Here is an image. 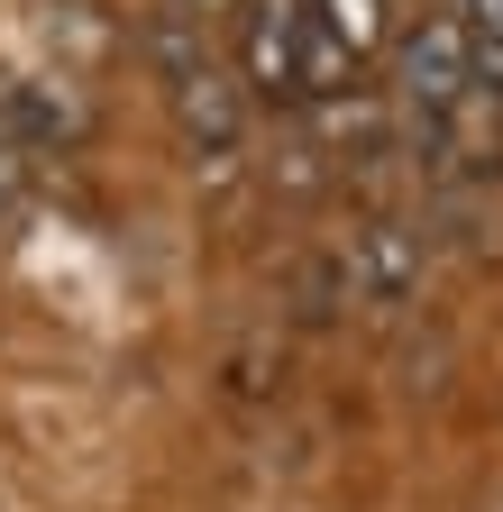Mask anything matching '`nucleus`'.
I'll use <instances>...</instances> for the list:
<instances>
[{
  "label": "nucleus",
  "mask_w": 503,
  "mask_h": 512,
  "mask_svg": "<svg viewBox=\"0 0 503 512\" xmlns=\"http://www.w3.org/2000/svg\"><path fill=\"white\" fill-rule=\"evenodd\" d=\"M238 74L266 101L321 110V101H339L357 83V55L321 28L311 0H238Z\"/></svg>",
  "instance_id": "f257e3e1"
},
{
  "label": "nucleus",
  "mask_w": 503,
  "mask_h": 512,
  "mask_svg": "<svg viewBox=\"0 0 503 512\" xmlns=\"http://www.w3.org/2000/svg\"><path fill=\"white\" fill-rule=\"evenodd\" d=\"M147 46H156V74H165V101H174V128H183V147H193V165H229L238 156V138H247V74H229V64L211 55V37H202V10H156V28H147Z\"/></svg>",
  "instance_id": "f03ea898"
},
{
  "label": "nucleus",
  "mask_w": 503,
  "mask_h": 512,
  "mask_svg": "<svg viewBox=\"0 0 503 512\" xmlns=\"http://www.w3.org/2000/svg\"><path fill=\"white\" fill-rule=\"evenodd\" d=\"M467 92H476V28H467L458 10H439V19H421V28L394 46V110L412 119V138L430 147L439 119H449Z\"/></svg>",
  "instance_id": "7ed1b4c3"
},
{
  "label": "nucleus",
  "mask_w": 503,
  "mask_h": 512,
  "mask_svg": "<svg viewBox=\"0 0 503 512\" xmlns=\"http://www.w3.org/2000/svg\"><path fill=\"white\" fill-rule=\"evenodd\" d=\"M412 275H421V247H412V229H394V220L357 229V256H348V293H357V302H394Z\"/></svg>",
  "instance_id": "20e7f679"
},
{
  "label": "nucleus",
  "mask_w": 503,
  "mask_h": 512,
  "mask_svg": "<svg viewBox=\"0 0 503 512\" xmlns=\"http://www.w3.org/2000/svg\"><path fill=\"white\" fill-rule=\"evenodd\" d=\"M311 10H321V28L348 55H375V46H385V0H311Z\"/></svg>",
  "instance_id": "39448f33"
},
{
  "label": "nucleus",
  "mask_w": 503,
  "mask_h": 512,
  "mask_svg": "<svg viewBox=\"0 0 503 512\" xmlns=\"http://www.w3.org/2000/svg\"><path fill=\"white\" fill-rule=\"evenodd\" d=\"M458 19L476 28V46H503V0H458Z\"/></svg>",
  "instance_id": "423d86ee"
},
{
  "label": "nucleus",
  "mask_w": 503,
  "mask_h": 512,
  "mask_svg": "<svg viewBox=\"0 0 503 512\" xmlns=\"http://www.w3.org/2000/svg\"><path fill=\"white\" fill-rule=\"evenodd\" d=\"M19 174H28V147L10 138V128H0V202H10V192H19Z\"/></svg>",
  "instance_id": "0eeeda50"
},
{
  "label": "nucleus",
  "mask_w": 503,
  "mask_h": 512,
  "mask_svg": "<svg viewBox=\"0 0 503 512\" xmlns=\"http://www.w3.org/2000/svg\"><path fill=\"white\" fill-rule=\"evenodd\" d=\"M174 10H238V0H174Z\"/></svg>",
  "instance_id": "6e6552de"
}]
</instances>
